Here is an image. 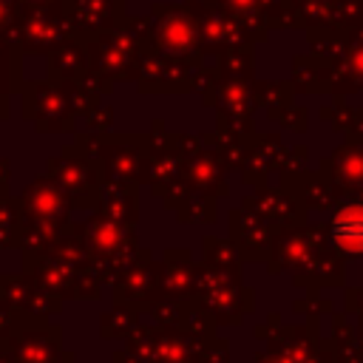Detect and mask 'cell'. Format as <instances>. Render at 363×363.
Here are the masks:
<instances>
[{
	"instance_id": "6da1fadb",
	"label": "cell",
	"mask_w": 363,
	"mask_h": 363,
	"mask_svg": "<svg viewBox=\"0 0 363 363\" xmlns=\"http://www.w3.org/2000/svg\"><path fill=\"white\" fill-rule=\"evenodd\" d=\"M332 238L346 252H363V207L360 204L343 207L332 218Z\"/></svg>"
}]
</instances>
